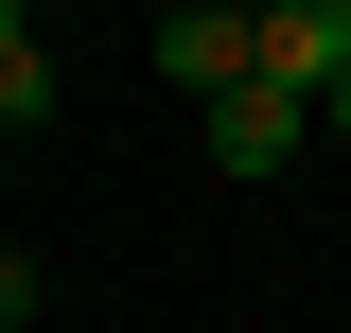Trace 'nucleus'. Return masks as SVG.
I'll list each match as a JSON object with an SVG mask.
<instances>
[{
  "label": "nucleus",
  "instance_id": "obj_1",
  "mask_svg": "<svg viewBox=\"0 0 351 333\" xmlns=\"http://www.w3.org/2000/svg\"><path fill=\"white\" fill-rule=\"evenodd\" d=\"M263 88L281 106H334L351 88V0H263Z\"/></svg>",
  "mask_w": 351,
  "mask_h": 333
},
{
  "label": "nucleus",
  "instance_id": "obj_2",
  "mask_svg": "<svg viewBox=\"0 0 351 333\" xmlns=\"http://www.w3.org/2000/svg\"><path fill=\"white\" fill-rule=\"evenodd\" d=\"M158 71L193 88V106H228V88H263V18H228V0H176V18H158Z\"/></svg>",
  "mask_w": 351,
  "mask_h": 333
},
{
  "label": "nucleus",
  "instance_id": "obj_3",
  "mask_svg": "<svg viewBox=\"0 0 351 333\" xmlns=\"http://www.w3.org/2000/svg\"><path fill=\"white\" fill-rule=\"evenodd\" d=\"M299 140H316V106H281V88H228L211 106V175H281Z\"/></svg>",
  "mask_w": 351,
  "mask_h": 333
},
{
  "label": "nucleus",
  "instance_id": "obj_4",
  "mask_svg": "<svg viewBox=\"0 0 351 333\" xmlns=\"http://www.w3.org/2000/svg\"><path fill=\"white\" fill-rule=\"evenodd\" d=\"M53 123V53H36V18L0 0V140H36Z\"/></svg>",
  "mask_w": 351,
  "mask_h": 333
},
{
  "label": "nucleus",
  "instance_id": "obj_5",
  "mask_svg": "<svg viewBox=\"0 0 351 333\" xmlns=\"http://www.w3.org/2000/svg\"><path fill=\"white\" fill-rule=\"evenodd\" d=\"M18 316H36V246H0V333H18Z\"/></svg>",
  "mask_w": 351,
  "mask_h": 333
},
{
  "label": "nucleus",
  "instance_id": "obj_6",
  "mask_svg": "<svg viewBox=\"0 0 351 333\" xmlns=\"http://www.w3.org/2000/svg\"><path fill=\"white\" fill-rule=\"evenodd\" d=\"M316 123H334V140H351V88H334V106H316Z\"/></svg>",
  "mask_w": 351,
  "mask_h": 333
}]
</instances>
